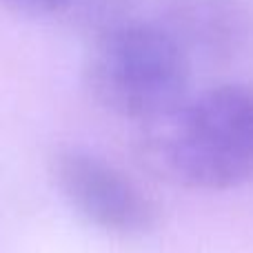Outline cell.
Returning a JSON list of instances; mask_svg holds the SVG:
<instances>
[{
    "label": "cell",
    "instance_id": "cell-1",
    "mask_svg": "<svg viewBox=\"0 0 253 253\" xmlns=\"http://www.w3.org/2000/svg\"><path fill=\"white\" fill-rule=\"evenodd\" d=\"M138 158L158 180L189 191L253 182V89L218 84L187 93L138 125Z\"/></svg>",
    "mask_w": 253,
    "mask_h": 253
},
{
    "label": "cell",
    "instance_id": "cell-2",
    "mask_svg": "<svg viewBox=\"0 0 253 253\" xmlns=\"http://www.w3.org/2000/svg\"><path fill=\"white\" fill-rule=\"evenodd\" d=\"M191 65L165 25L118 20L93 31L83 84L100 109L140 125L187 96Z\"/></svg>",
    "mask_w": 253,
    "mask_h": 253
},
{
    "label": "cell",
    "instance_id": "cell-3",
    "mask_svg": "<svg viewBox=\"0 0 253 253\" xmlns=\"http://www.w3.org/2000/svg\"><path fill=\"white\" fill-rule=\"evenodd\" d=\"M49 173L62 200L98 231L116 238H147L160 227V207L129 173L83 147H58Z\"/></svg>",
    "mask_w": 253,
    "mask_h": 253
},
{
    "label": "cell",
    "instance_id": "cell-4",
    "mask_svg": "<svg viewBox=\"0 0 253 253\" xmlns=\"http://www.w3.org/2000/svg\"><path fill=\"white\" fill-rule=\"evenodd\" d=\"M162 25L191 62H233L253 47V9L247 0H171Z\"/></svg>",
    "mask_w": 253,
    "mask_h": 253
},
{
    "label": "cell",
    "instance_id": "cell-5",
    "mask_svg": "<svg viewBox=\"0 0 253 253\" xmlns=\"http://www.w3.org/2000/svg\"><path fill=\"white\" fill-rule=\"evenodd\" d=\"M0 4L25 16H51L71 7L74 0H0Z\"/></svg>",
    "mask_w": 253,
    "mask_h": 253
}]
</instances>
